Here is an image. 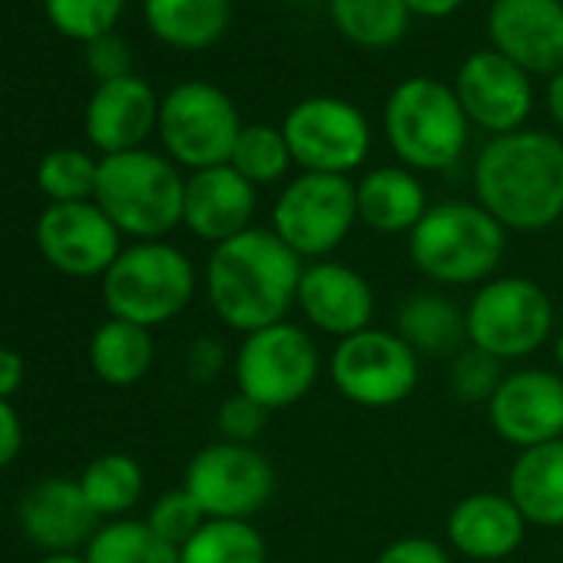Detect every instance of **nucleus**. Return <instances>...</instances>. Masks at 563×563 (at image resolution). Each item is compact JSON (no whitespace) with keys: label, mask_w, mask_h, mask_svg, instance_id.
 <instances>
[{"label":"nucleus","mask_w":563,"mask_h":563,"mask_svg":"<svg viewBox=\"0 0 563 563\" xmlns=\"http://www.w3.org/2000/svg\"><path fill=\"white\" fill-rule=\"evenodd\" d=\"M306 262L272 229H245L206 258V296L216 319L242 335L286 322L296 309V292Z\"/></svg>","instance_id":"f257e3e1"},{"label":"nucleus","mask_w":563,"mask_h":563,"mask_svg":"<svg viewBox=\"0 0 563 563\" xmlns=\"http://www.w3.org/2000/svg\"><path fill=\"white\" fill-rule=\"evenodd\" d=\"M474 196L507 232H543L563 216V140L543 130L494 136L474 163Z\"/></svg>","instance_id":"f03ea898"},{"label":"nucleus","mask_w":563,"mask_h":563,"mask_svg":"<svg viewBox=\"0 0 563 563\" xmlns=\"http://www.w3.org/2000/svg\"><path fill=\"white\" fill-rule=\"evenodd\" d=\"M507 252V229L474 199L434 202L408 235L411 265L434 286L464 289L490 282Z\"/></svg>","instance_id":"7ed1b4c3"},{"label":"nucleus","mask_w":563,"mask_h":563,"mask_svg":"<svg viewBox=\"0 0 563 563\" xmlns=\"http://www.w3.org/2000/svg\"><path fill=\"white\" fill-rule=\"evenodd\" d=\"M385 136L411 173H444L464 156L471 120L454 87L411 77L398 84L385 103Z\"/></svg>","instance_id":"20e7f679"},{"label":"nucleus","mask_w":563,"mask_h":563,"mask_svg":"<svg viewBox=\"0 0 563 563\" xmlns=\"http://www.w3.org/2000/svg\"><path fill=\"white\" fill-rule=\"evenodd\" d=\"M186 179L176 163L150 153L130 150L100 159L93 202L113 219L123 235L140 242H156L183 225Z\"/></svg>","instance_id":"39448f33"},{"label":"nucleus","mask_w":563,"mask_h":563,"mask_svg":"<svg viewBox=\"0 0 563 563\" xmlns=\"http://www.w3.org/2000/svg\"><path fill=\"white\" fill-rule=\"evenodd\" d=\"M196 296V265L163 239L133 242L103 275V302L110 319L143 329L173 322Z\"/></svg>","instance_id":"423d86ee"},{"label":"nucleus","mask_w":563,"mask_h":563,"mask_svg":"<svg viewBox=\"0 0 563 563\" xmlns=\"http://www.w3.org/2000/svg\"><path fill=\"white\" fill-rule=\"evenodd\" d=\"M464 316L467 345L500 362H520L553 339L550 292L527 275H494L477 286Z\"/></svg>","instance_id":"0eeeda50"},{"label":"nucleus","mask_w":563,"mask_h":563,"mask_svg":"<svg viewBox=\"0 0 563 563\" xmlns=\"http://www.w3.org/2000/svg\"><path fill=\"white\" fill-rule=\"evenodd\" d=\"M232 375L242 395L268 411H282L299 405L316 388L322 375V352L302 325L286 319L242 335Z\"/></svg>","instance_id":"6e6552de"},{"label":"nucleus","mask_w":563,"mask_h":563,"mask_svg":"<svg viewBox=\"0 0 563 563\" xmlns=\"http://www.w3.org/2000/svg\"><path fill=\"white\" fill-rule=\"evenodd\" d=\"M355 183L349 176L299 173L272 206V232L302 262L329 258L355 229Z\"/></svg>","instance_id":"1a4fd4ad"},{"label":"nucleus","mask_w":563,"mask_h":563,"mask_svg":"<svg viewBox=\"0 0 563 563\" xmlns=\"http://www.w3.org/2000/svg\"><path fill=\"white\" fill-rule=\"evenodd\" d=\"M421 358L395 329H365L335 342L329 355V378L335 391L372 411L395 408L418 388Z\"/></svg>","instance_id":"9d476101"},{"label":"nucleus","mask_w":563,"mask_h":563,"mask_svg":"<svg viewBox=\"0 0 563 563\" xmlns=\"http://www.w3.org/2000/svg\"><path fill=\"white\" fill-rule=\"evenodd\" d=\"M156 130L169 159L199 173L229 163L242 120L235 103L219 87L189 80L163 97Z\"/></svg>","instance_id":"9b49d317"},{"label":"nucleus","mask_w":563,"mask_h":563,"mask_svg":"<svg viewBox=\"0 0 563 563\" xmlns=\"http://www.w3.org/2000/svg\"><path fill=\"white\" fill-rule=\"evenodd\" d=\"M183 487L209 520H252L275 494V467L255 444L212 441L189 461Z\"/></svg>","instance_id":"f8f14e48"},{"label":"nucleus","mask_w":563,"mask_h":563,"mask_svg":"<svg viewBox=\"0 0 563 563\" xmlns=\"http://www.w3.org/2000/svg\"><path fill=\"white\" fill-rule=\"evenodd\" d=\"M282 133L302 173L349 176L372 150V126L365 113L339 97L299 100L282 120Z\"/></svg>","instance_id":"ddd939ff"},{"label":"nucleus","mask_w":563,"mask_h":563,"mask_svg":"<svg viewBox=\"0 0 563 563\" xmlns=\"http://www.w3.org/2000/svg\"><path fill=\"white\" fill-rule=\"evenodd\" d=\"M120 229L90 202H51L37 219V245L44 258L70 278H103L120 258Z\"/></svg>","instance_id":"4468645a"},{"label":"nucleus","mask_w":563,"mask_h":563,"mask_svg":"<svg viewBox=\"0 0 563 563\" xmlns=\"http://www.w3.org/2000/svg\"><path fill=\"white\" fill-rule=\"evenodd\" d=\"M494 434L517 451L563 438V375L547 368L507 372L487 401Z\"/></svg>","instance_id":"2eb2a0df"},{"label":"nucleus","mask_w":563,"mask_h":563,"mask_svg":"<svg viewBox=\"0 0 563 563\" xmlns=\"http://www.w3.org/2000/svg\"><path fill=\"white\" fill-rule=\"evenodd\" d=\"M454 93L467 113V120L494 136H507L523 130L533 110V84L514 60L504 54L477 51L471 54L454 77Z\"/></svg>","instance_id":"dca6fc26"},{"label":"nucleus","mask_w":563,"mask_h":563,"mask_svg":"<svg viewBox=\"0 0 563 563\" xmlns=\"http://www.w3.org/2000/svg\"><path fill=\"white\" fill-rule=\"evenodd\" d=\"M296 309L316 332L342 342L349 335L372 329L375 289L358 268L335 258H319L306 262L302 268Z\"/></svg>","instance_id":"f3484780"},{"label":"nucleus","mask_w":563,"mask_h":563,"mask_svg":"<svg viewBox=\"0 0 563 563\" xmlns=\"http://www.w3.org/2000/svg\"><path fill=\"white\" fill-rule=\"evenodd\" d=\"M487 37L530 77L563 70V0H494Z\"/></svg>","instance_id":"a211bd4d"},{"label":"nucleus","mask_w":563,"mask_h":563,"mask_svg":"<svg viewBox=\"0 0 563 563\" xmlns=\"http://www.w3.org/2000/svg\"><path fill=\"white\" fill-rule=\"evenodd\" d=\"M18 514L27 540L47 553H77V547H87L100 530V517L87 504L80 481L67 477H44L27 487Z\"/></svg>","instance_id":"6ab92c4d"},{"label":"nucleus","mask_w":563,"mask_h":563,"mask_svg":"<svg viewBox=\"0 0 563 563\" xmlns=\"http://www.w3.org/2000/svg\"><path fill=\"white\" fill-rule=\"evenodd\" d=\"M527 527L530 523L523 520L517 504L497 490H477L461 497L444 520V533L454 553L477 563L507 560L523 543Z\"/></svg>","instance_id":"aec40b11"},{"label":"nucleus","mask_w":563,"mask_h":563,"mask_svg":"<svg viewBox=\"0 0 563 563\" xmlns=\"http://www.w3.org/2000/svg\"><path fill=\"white\" fill-rule=\"evenodd\" d=\"M255 186L239 176L229 163L199 169L186 179L183 199V225L202 242H225L245 229H252L255 216Z\"/></svg>","instance_id":"412c9836"},{"label":"nucleus","mask_w":563,"mask_h":563,"mask_svg":"<svg viewBox=\"0 0 563 563\" xmlns=\"http://www.w3.org/2000/svg\"><path fill=\"white\" fill-rule=\"evenodd\" d=\"M159 126V100L140 77H120L100 84L87 103V136L103 156L140 150Z\"/></svg>","instance_id":"4be33fe9"},{"label":"nucleus","mask_w":563,"mask_h":563,"mask_svg":"<svg viewBox=\"0 0 563 563\" xmlns=\"http://www.w3.org/2000/svg\"><path fill=\"white\" fill-rule=\"evenodd\" d=\"M355 206L358 222L382 235H411V229L431 209L424 183L408 166H378L365 173L355 183Z\"/></svg>","instance_id":"5701e85b"},{"label":"nucleus","mask_w":563,"mask_h":563,"mask_svg":"<svg viewBox=\"0 0 563 563\" xmlns=\"http://www.w3.org/2000/svg\"><path fill=\"white\" fill-rule=\"evenodd\" d=\"M507 497L530 527H563V438L517 454L507 474Z\"/></svg>","instance_id":"b1692460"},{"label":"nucleus","mask_w":563,"mask_h":563,"mask_svg":"<svg viewBox=\"0 0 563 563\" xmlns=\"http://www.w3.org/2000/svg\"><path fill=\"white\" fill-rule=\"evenodd\" d=\"M395 332L428 358H454L467 345V316L444 292H415L395 316Z\"/></svg>","instance_id":"393cba45"},{"label":"nucleus","mask_w":563,"mask_h":563,"mask_svg":"<svg viewBox=\"0 0 563 563\" xmlns=\"http://www.w3.org/2000/svg\"><path fill=\"white\" fill-rule=\"evenodd\" d=\"M232 18L229 0H146L150 31L176 51L212 47Z\"/></svg>","instance_id":"a878e982"},{"label":"nucleus","mask_w":563,"mask_h":563,"mask_svg":"<svg viewBox=\"0 0 563 563\" xmlns=\"http://www.w3.org/2000/svg\"><path fill=\"white\" fill-rule=\"evenodd\" d=\"M156 358L153 332L123 319L103 322L93 339H90V365L100 382L113 388H130L140 385Z\"/></svg>","instance_id":"bb28decb"},{"label":"nucleus","mask_w":563,"mask_h":563,"mask_svg":"<svg viewBox=\"0 0 563 563\" xmlns=\"http://www.w3.org/2000/svg\"><path fill=\"white\" fill-rule=\"evenodd\" d=\"M329 14L339 34L365 51H388L408 34L405 0H329Z\"/></svg>","instance_id":"cd10ccee"},{"label":"nucleus","mask_w":563,"mask_h":563,"mask_svg":"<svg viewBox=\"0 0 563 563\" xmlns=\"http://www.w3.org/2000/svg\"><path fill=\"white\" fill-rule=\"evenodd\" d=\"M80 490L97 517L120 520L143 497V467L130 454H100L87 464L80 477Z\"/></svg>","instance_id":"c85d7f7f"},{"label":"nucleus","mask_w":563,"mask_h":563,"mask_svg":"<svg viewBox=\"0 0 563 563\" xmlns=\"http://www.w3.org/2000/svg\"><path fill=\"white\" fill-rule=\"evenodd\" d=\"M87 563H183L179 550L166 543L146 520L120 517L103 523L87 543Z\"/></svg>","instance_id":"c756f323"},{"label":"nucleus","mask_w":563,"mask_h":563,"mask_svg":"<svg viewBox=\"0 0 563 563\" xmlns=\"http://www.w3.org/2000/svg\"><path fill=\"white\" fill-rule=\"evenodd\" d=\"M183 563H268L265 537L252 520H206L179 550Z\"/></svg>","instance_id":"7c9ffc66"},{"label":"nucleus","mask_w":563,"mask_h":563,"mask_svg":"<svg viewBox=\"0 0 563 563\" xmlns=\"http://www.w3.org/2000/svg\"><path fill=\"white\" fill-rule=\"evenodd\" d=\"M292 163L296 159H292V150L286 143V133H282V126H268V123L242 126L235 150L229 156V166L239 176H245L255 189L286 179Z\"/></svg>","instance_id":"2f4dec72"},{"label":"nucleus","mask_w":563,"mask_h":563,"mask_svg":"<svg viewBox=\"0 0 563 563\" xmlns=\"http://www.w3.org/2000/svg\"><path fill=\"white\" fill-rule=\"evenodd\" d=\"M100 163L84 150H54L37 166V186L54 202H90L97 196Z\"/></svg>","instance_id":"473e14b6"},{"label":"nucleus","mask_w":563,"mask_h":563,"mask_svg":"<svg viewBox=\"0 0 563 563\" xmlns=\"http://www.w3.org/2000/svg\"><path fill=\"white\" fill-rule=\"evenodd\" d=\"M44 4L54 27L84 44L113 34V24L123 11V0H44Z\"/></svg>","instance_id":"72a5a7b5"},{"label":"nucleus","mask_w":563,"mask_h":563,"mask_svg":"<svg viewBox=\"0 0 563 563\" xmlns=\"http://www.w3.org/2000/svg\"><path fill=\"white\" fill-rule=\"evenodd\" d=\"M504 382V362L474 349V345H464L454 358H451V375H448V385L454 391L457 401L464 405H484L494 398V391L500 388Z\"/></svg>","instance_id":"f704fd0d"},{"label":"nucleus","mask_w":563,"mask_h":563,"mask_svg":"<svg viewBox=\"0 0 563 563\" xmlns=\"http://www.w3.org/2000/svg\"><path fill=\"white\" fill-rule=\"evenodd\" d=\"M209 517L202 514V507L196 504V497L179 487V490H166L163 497L153 500L150 514H146V523L153 527V533H159L166 543H173L176 550H183L196 533L199 527L206 523Z\"/></svg>","instance_id":"c9c22d12"},{"label":"nucleus","mask_w":563,"mask_h":563,"mask_svg":"<svg viewBox=\"0 0 563 563\" xmlns=\"http://www.w3.org/2000/svg\"><path fill=\"white\" fill-rule=\"evenodd\" d=\"M268 408H262L258 401H252L249 395L235 391L229 395L219 411H216V428H219V441H232V444H255L268 424Z\"/></svg>","instance_id":"e433bc0d"},{"label":"nucleus","mask_w":563,"mask_h":563,"mask_svg":"<svg viewBox=\"0 0 563 563\" xmlns=\"http://www.w3.org/2000/svg\"><path fill=\"white\" fill-rule=\"evenodd\" d=\"M87 64H90V70H93V77L100 84H110V80L130 77L133 54H130V47H126L123 37L103 34V37H97V41L87 44Z\"/></svg>","instance_id":"4c0bfd02"},{"label":"nucleus","mask_w":563,"mask_h":563,"mask_svg":"<svg viewBox=\"0 0 563 563\" xmlns=\"http://www.w3.org/2000/svg\"><path fill=\"white\" fill-rule=\"evenodd\" d=\"M375 563H451V553L431 537H401L391 540Z\"/></svg>","instance_id":"58836bf2"},{"label":"nucleus","mask_w":563,"mask_h":563,"mask_svg":"<svg viewBox=\"0 0 563 563\" xmlns=\"http://www.w3.org/2000/svg\"><path fill=\"white\" fill-rule=\"evenodd\" d=\"M225 362H229L225 345H222L219 339H212V335L196 339V342L189 345V352H186V372H189V378L199 382V385L216 382L219 372L225 368Z\"/></svg>","instance_id":"ea45409f"},{"label":"nucleus","mask_w":563,"mask_h":563,"mask_svg":"<svg viewBox=\"0 0 563 563\" xmlns=\"http://www.w3.org/2000/svg\"><path fill=\"white\" fill-rule=\"evenodd\" d=\"M24 448V424H21V415L11 401L0 398V467H8L18 461Z\"/></svg>","instance_id":"a19ab883"},{"label":"nucleus","mask_w":563,"mask_h":563,"mask_svg":"<svg viewBox=\"0 0 563 563\" xmlns=\"http://www.w3.org/2000/svg\"><path fill=\"white\" fill-rule=\"evenodd\" d=\"M24 385V358L14 349H0V398L11 401Z\"/></svg>","instance_id":"79ce46f5"},{"label":"nucleus","mask_w":563,"mask_h":563,"mask_svg":"<svg viewBox=\"0 0 563 563\" xmlns=\"http://www.w3.org/2000/svg\"><path fill=\"white\" fill-rule=\"evenodd\" d=\"M464 0H405L408 14L415 18H428V21H441V18H451Z\"/></svg>","instance_id":"37998d69"},{"label":"nucleus","mask_w":563,"mask_h":563,"mask_svg":"<svg viewBox=\"0 0 563 563\" xmlns=\"http://www.w3.org/2000/svg\"><path fill=\"white\" fill-rule=\"evenodd\" d=\"M547 110H550L553 123L563 130V70L553 74L550 84H547Z\"/></svg>","instance_id":"c03bdc74"},{"label":"nucleus","mask_w":563,"mask_h":563,"mask_svg":"<svg viewBox=\"0 0 563 563\" xmlns=\"http://www.w3.org/2000/svg\"><path fill=\"white\" fill-rule=\"evenodd\" d=\"M41 563H87V556H80V553H47Z\"/></svg>","instance_id":"a18cd8bd"},{"label":"nucleus","mask_w":563,"mask_h":563,"mask_svg":"<svg viewBox=\"0 0 563 563\" xmlns=\"http://www.w3.org/2000/svg\"><path fill=\"white\" fill-rule=\"evenodd\" d=\"M550 349H553V362H556V368L563 372V329L550 339Z\"/></svg>","instance_id":"49530a36"},{"label":"nucleus","mask_w":563,"mask_h":563,"mask_svg":"<svg viewBox=\"0 0 563 563\" xmlns=\"http://www.w3.org/2000/svg\"><path fill=\"white\" fill-rule=\"evenodd\" d=\"M286 4H316V0H286Z\"/></svg>","instance_id":"de8ad7c7"}]
</instances>
